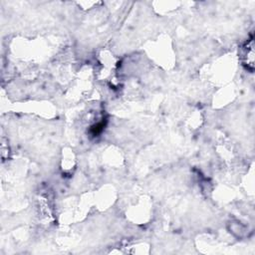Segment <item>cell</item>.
Returning a JSON list of instances; mask_svg holds the SVG:
<instances>
[{"instance_id":"cell-1","label":"cell","mask_w":255,"mask_h":255,"mask_svg":"<svg viewBox=\"0 0 255 255\" xmlns=\"http://www.w3.org/2000/svg\"><path fill=\"white\" fill-rule=\"evenodd\" d=\"M241 59H242V64L245 66V68L248 71L252 72L254 69V61H255L253 38H250L242 47Z\"/></svg>"}]
</instances>
